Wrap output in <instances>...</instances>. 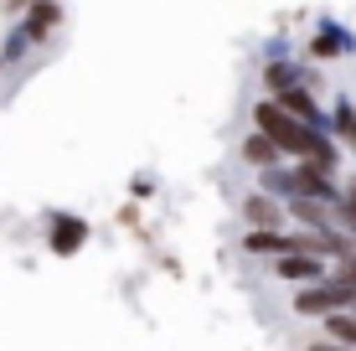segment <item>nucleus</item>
I'll return each mask as SVG.
<instances>
[{"label": "nucleus", "instance_id": "10", "mask_svg": "<svg viewBox=\"0 0 356 351\" xmlns=\"http://www.w3.org/2000/svg\"><path fill=\"white\" fill-rule=\"evenodd\" d=\"M264 83H268V93H284L300 83V67H289V63H268L264 67Z\"/></svg>", "mask_w": 356, "mask_h": 351}, {"label": "nucleus", "instance_id": "4", "mask_svg": "<svg viewBox=\"0 0 356 351\" xmlns=\"http://www.w3.org/2000/svg\"><path fill=\"white\" fill-rule=\"evenodd\" d=\"M274 104L284 108V114H294V119H305V124H321V104L310 99V93L294 83V88H284V93H274Z\"/></svg>", "mask_w": 356, "mask_h": 351}, {"label": "nucleus", "instance_id": "12", "mask_svg": "<svg viewBox=\"0 0 356 351\" xmlns=\"http://www.w3.org/2000/svg\"><path fill=\"white\" fill-rule=\"evenodd\" d=\"M341 279L356 289V253H341Z\"/></svg>", "mask_w": 356, "mask_h": 351}, {"label": "nucleus", "instance_id": "7", "mask_svg": "<svg viewBox=\"0 0 356 351\" xmlns=\"http://www.w3.org/2000/svg\"><path fill=\"white\" fill-rule=\"evenodd\" d=\"M243 161H248V165H259V171H268V165H279V145L268 140V135H259V129H253V135L243 140Z\"/></svg>", "mask_w": 356, "mask_h": 351}, {"label": "nucleus", "instance_id": "6", "mask_svg": "<svg viewBox=\"0 0 356 351\" xmlns=\"http://www.w3.org/2000/svg\"><path fill=\"white\" fill-rule=\"evenodd\" d=\"M243 217H248L253 227H279L284 222V207H279L274 197H264V191H253V197L243 202Z\"/></svg>", "mask_w": 356, "mask_h": 351}, {"label": "nucleus", "instance_id": "13", "mask_svg": "<svg viewBox=\"0 0 356 351\" xmlns=\"http://www.w3.org/2000/svg\"><path fill=\"white\" fill-rule=\"evenodd\" d=\"M341 140H346V145H351V150H356V124H351V129H346V135H341Z\"/></svg>", "mask_w": 356, "mask_h": 351}, {"label": "nucleus", "instance_id": "14", "mask_svg": "<svg viewBox=\"0 0 356 351\" xmlns=\"http://www.w3.org/2000/svg\"><path fill=\"white\" fill-rule=\"evenodd\" d=\"M21 6H26V0H10V10H21Z\"/></svg>", "mask_w": 356, "mask_h": 351}, {"label": "nucleus", "instance_id": "11", "mask_svg": "<svg viewBox=\"0 0 356 351\" xmlns=\"http://www.w3.org/2000/svg\"><path fill=\"white\" fill-rule=\"evenodd\" d=\"M310 52H315V57H330V52H341V42L325 31V36H315V42H310Z\"/></svg>", "mask_w": 356, "mask_h": 351}, {"label": "nucleus", "instance_id": "9", "mask_svg": "<svg viewBox=\"0 0 356 351\" xmlns=\"http://www.w3.org/2000/svg\"><path fill=\"white\" fill-rule=\"evenodd\" d=\"M325 320V336L336 346H351L356 351V316H341V310H330V316H321Z\"/></svg>", "mask_w": 356, "mask_h": 351}, {"label": "nucleus", "instance_id": "3", "mask_svg": "<svg viewBox=\"0 0 356 351\" xmlns=\"http://www.w3.org/2000/svg\"><path fill=\"white\" fill-rule=\"evenodd\" d=\"M274 279L315 284V279H325V269H321V259H310V253H279V259H274Z\"/></svg>", "mask_w": 356, "mask_h": 351}, {"label": "nucleus", "instance_id": "5", "mask_svg": "<svg viewBox=\"0 0 356 351\" xmlns=\"http://www.w3.org/2000/svg\"><path fill=\"white\" fill-rule=\"evenodd\" d=\"M57 21H63V6H57V0H36V6L26 10V42H42Z\"/></svg>", "mask_w": 356, "mask_h": 351}, {"label": "nucleus", "instance_id": "8", "mask_svg": "<svg viewBox=\"0 0 356 351\" xmlns=\"http://www.w3.org/2000/svg\"><path fill=\"white\" fill-rule=\"evenodd\" d=\"M52 227H57V233H52V248H57V253H72L83 238H88V227H83L78 217H57Z\"/></svg>", "mask_w": 356, "mask_h": 351}, {"label": "nucleus", "instance_id": "2", "mask_svg": "<svg viewBox=\"0 0 356 351\" xmlns=\"http://www.w3.org/2000/svg\"><path fill=\"white\" fill-rule=\"evenodd\" d=\"M341 305H356V289L346 279H315L310 289L294 295V316H330Z\"/></svg>", "mask_w": 356, "mask_h": 351}, {"label": "nucleus", "instance_id": "1", "mask_svg": "<svg viewBox=\"0 0 356 351\" xmlns=\"http://www.w3.org/2000/svg\"><path fill=\"white\" fill-rule=\"evenodd\" d=\"M253 124H259V135H268V140L279 145V155H294V161H310V165H321V171H336L341 150H336V145H330L315 124L284 114L274 99H264L259 108H253Z\"/></svg>", "mask_w": 356, "mask_h": 351}]
</instances>
